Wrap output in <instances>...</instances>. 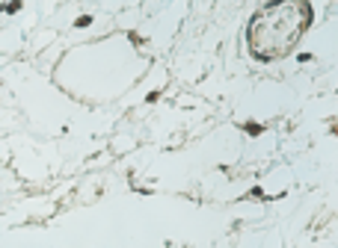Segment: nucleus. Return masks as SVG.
Returning <instances> with one entry per match:
<instances>
[{"mask_svg": "<svg viewBox=\"0 0 338 248\" xmlns=\"http://www.w3.org/2000/svg\"><path fill=\"white\" fill-rule=\"evenodd\" d=\"M314 21V9L308 0H270L261 6L246 27V48L252 60L276 62L294 54Z\"/></svg>", "mask_w": 338, "mask_h": 248, "instance_id": "1", "label": "nucleus"}, {"mask_svg": "<svg viewBox=\"0 0 338 248\" xmlns=\"http://www.w3.org/2000/svg\"><path fill=\"white\" fill-rule=\"evenodd\" d=\"M92 24V15H80L77 21H74V27H89Z\"/></svg>", "mask_w": 338, "mask_h": 248, "instance_id": "2", "label": "nucleus"}, {"mask_svg": "<svg viewBox=\"0 0 338 248\" xmlns=\"http://www.w3.org/2000/svg\"><path fill=\"white\" fill-rule=\"evenodd\" d=\"M18 9H21V0H12V3L6 6V12H9V15H12V12H18Z\"/></svg>", "mask_w": 338, "mask_h": 248, "instance_id": "3", "label": "nucleus"}]
</instances>
